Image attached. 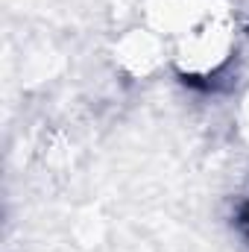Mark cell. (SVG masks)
<instances>
[{"label":"cell","instance_id":"cell-1","mask_svg":"<svg viewBox=\"0 0 249 252\" xmlns=\"http://www.w3.org/2000/svg\"><path fill=\"white\" fill-rule=\"evenodd\" d=\"M241 223H244V229H247V232H249V205H247V208H244V220H241Z\"/></svg>","mask_w":249,"mask_h":252}]
</instances>
